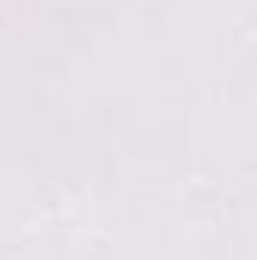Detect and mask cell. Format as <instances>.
Returning a JSON list of instances; mask_svg holds the SVG:
<instances>
[]
</instances>
